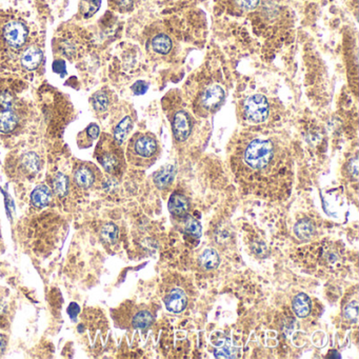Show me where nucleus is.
<instances>
[{"label":"nucleus","mask_w":359,"mask_h":359,"mask_svg":"<svg viewBox=\"0 0 359 359\" xmlns=\"http://www.w3.org/2000/svg\"><path fill=\"white\" fill-rule=\"evenodd\" d=\"M234 172L251 189H258V194H272L271 188L283 184L290 174L288 154L274 137L265 135L244 136L232 156Z\"/></svg>","instance_id":"nucleus-1"},{"label":"nucleus","mask_w":359,"mask_h":359,"mask_svg":"<svg viewBox=\"0 0 359 359\" xmlns=\"http://www.w3.org/2000/svg\"><path fill=\"white\" fill-rule=\"evenodd\" d=\"M158 151L156 139L148 134H137L128 146L127 155L131 162L137 165H144L145 162L152 160Z\"/></svg>","instance_id":"nucleus-2"},{"label":"nucleus","mask_w":359,"mask_h":359,"mask_svg":"<svg viewBox=\"0 0 359 359\" xmlns=\"http://www.w3.org/2000/svg\"><path fill=\"white\" fill-rule=\"evenodd\" d=\"M116 145L115 140L104 137L100 140L95 151L96 159L110 174H116L120 169V156Z\"/></svg>","instance_id":"nucleus-3"},{"label":"nucleus","mask_w":359,"mask_h":359,"mask_svg":"<svg viewBox=\"0 0 359 359\" xmlns=\"http://www.w3.org/2000/svg\"><path fill=\"white\" fill-rule=\"evenodd\" d=\"M244 115L254 123H261L267 120L270 112L268 99L261 94H255L248 97L244 102Z\"/></svg>","instance_id":"nucleus-4"},{"label":"nucleus","mask_w":359,"mask_h":359,"mask_svg":"<svg viewBox=\"0 0 359 359\" xmlns=\"http://www.w3.org/2000/svg\"><path fill=\"white\" fill-rule=\"evenodd\" d=\"M27 36L29 30L20 20H12L4 26L3 37L6 43L12 49H21L26 42Z\"/></svg>","instance_id":"nucleus-5"},{"label":"nucleus","mask_w":359,"mask_h":359,"mask_svg":"<svg viewBox=\"0 0 359 359\" xmlns=\"http://www.w3.org/2000/svg\"><path fill=\"white\" fill-rule=\"evenodd\" d=\"M99 172L95 165L91 163H81L73 172V181L78 188L89 190L98 181Z\"/></svg>","instance_id":"nucleus-6"},{"label":"nucleus","mask_w":359,"mask_h":359,"mask_svg":"<svg viewBox=\"0 0 359 359\" xmlns=\"http://www.w3.org/2000/svg\"><path fill=\"white\" fill-rule=\"evenodd\" d=\"M225 90L220 86H211L202 93L200 97L201 106L204 107L206 111H214L220 106V104L225 100Z\"/></svg>","instance_id":"nucleus-7"},{"label":"nucleus","mask_w":359,"mask_h":359,"mask_svg":"<svg viewBox=\"0 0 359 359\" xmlns=\"http://www.w3.org/2000/svg\"><path fill=\"white\" fill-rule=\"evenodd\" d=\"M191 119L185 111H178L174 115L173 132L178 142H184L191 134Z\"/></svg>","instance_id":"nucleus-8"},{"label":"nucleus","mask_w":359,"mask_h":359,"mask_svg":"<svg viewBox=\"0 0 359 359\" xmlns=\"http://www.w3.org/2000/svg\"><path fill=\"white\" fill-rule=\"evenodd\" d=\"M43 52L37 45H30L21 53L20 64L24 70L34 71L42 61Z\"/></svg>","instance_id":"nucleus-9"},{"label":"nucleus","mask_w":359,"mask_h":359,"mask_svg":"<svg viewBox=\"0 0 359 359\" xmlns=\"http://www.w3.org/2000/svg\"><path fill=\"white\" fill-rule=\"evenodd\" d=\"M165 307L170 312L180 313L186 307V296L180 289H174L165 298Z\"/></svg>","instance_id":"nucleus-10"},{"label":"nucleus","mask_w":359,"mask_h":359,"mask_svg":"<svg viewBox=\"0 0 359 359\" xmlns=\"http://www.w3.org/2000/svg\"><path fill=\"white\" fill-rule=\"evenodd\" d=\"M52 191L44 184L38 185L31 195V201H32L33 206L39 209L48 206L52 201Z\"/></svg>","instance_id":"nucleus-11"},{"label":"nucleus","mask_w":359,"mask_h":359,"mask_svg":"<svg viewBox=\"0 0 359 359\" xmlns=\"http://www.w3.org/2000/svg\"><path fill=\"white\" fill-rule=\"evenodd\" d=\"M19 117L13 108L0 110V132L10 133L16 129Z\"/></svg>","instance_id":"nucleus-12"},{"label":"nucleus","mask_w":359,"mask_h":359,"mask_svg":"<svg viewBox=\"0 0 359 359\" xmlns=\"http://www.w3.org/2000/svg\"><path fill=\"white\" fill-rule=\"evenodd\" d=\"M169 210L175 216H184L189 211V201L182 194L172 195L169 200Z\"/></svg>","instance_id":"nucleus-13"},{"label":"nucleus","mask_w":359,"mask_h":359,"mask_svg":"<svg viewBox=\"0 0 359 359\" xmlns=\"http://www.w3.org/2000/svg\"><path fill=\"white\" fill-rule=\"evenodd\" d=\"M293 310L298 317H307L311 312V300L309 296L303 293L296 295V297L293 300Z\"/></svg>","instance_id":"nucleus-14"},{"label":"nucleus","mask_w":359,"mask_h":359,"mask_svg":"<svg viewBox=\"0 0 359 359\" xmlns=\"http://www.w3.org/2000/svg\"><path fill=\"white\" fill-rule=\"evenodd\" d=\"M133 128V121L130 116L124 117L116 126L114 130V140L117 145H121L127 139Z\"/></svg>","instance_id":"nucleus-15"},{"label":"nucleus","mask_w":359,"mask_h":359,"mask_svg":"<svg viewBox=\"0 0 359 359\" xmlns=\"http://www.w3.org/2000/svg\"><path fill=\"white\" fill-rule=\"evenodd\" d=\"M174 176H175V168L173 165L168 164L155 175L154 181H155V184L157 185L159 189H163V188H167L169 184H171V182L174 179Z\"/></svg>","instance_id":"nucleus-16"},{"label":"nucleus","mask_w":359,"mask_h":359,"mask_svg":"<svg viewBox=\"0 0 359 359\" xmlns=\"http://www.w3.org/2000/svg\"><path fill=\"white\" fill-rule=\"evenodd\" d=\"M70 181L67 175L64 173H57L53 179V189L54 192L59 197H66L69 193Z\"/></svg>","instance_id":"nucleus-17"},{"label":"nucleus","mask_w":359,"mask_h":359,"mask_svg":"<svg viewBox=\"0 0 359 359\" xmlns=\"http://www.w3.org/2000/svg\"><path fill=\"white\" fill-rule=\"evenodd\" d=\"M152 48L156 53L168 54L172 49V41L169 36L164 34H159L155 36L152 40Z\"/></svg>","instance_id":"nucleus-18"},{"label":"nucleus","mask_w":359,"mask_h":359,"mask_svg":"<svg viewBox=\"0 0 359 359\" xmlns=\"http://www.w3.org/2000/svg\"><path fill=\"white\" fill-rule=\"evenodd\" d=\"M219 256L213 248H208L200 256V262L207 270L216 269L219 265Z\"/></svg>","instance_id":"nucleus-19"},{"label":"nucleus","mask_w":359,"mask_h":359,"mask_svg":"<svg viewBox=\"0 0 359 359\" xmlns=\"http://www.w3.org/2000/svg\"><path fill=\"white\" fill-rule=\"evenodd\" d=\"M296 236L301 240H308L314 234V226L308 219H303L296 224L294 228Z\"/></svg>","instance_id":"nucleus-20"},{"label":"nucleus","mask_w":359,"mask_h":359,"mask_svg":"<svg viewBox=\"0 0 359 359\" xmlns=\"http://www.w3.org/2000/svg\"><path fill=\"white\" fill-rule=\"evenodd\" d=\"M21 165L27 173H36L40 169V159L35 153H27L22 156Z\"/></svg>","instance_id":"nucleus-21"},{"label":"nucleus","mask_w":359,"mask_h":359,"mask_svg":"<svg viewBox=\"0 0 359 359\" xmlns=\"http://www.w3.org/2000/svg\"><path fill=\"white\" fill-rule=\"evenodd\" d=\"M154 318L149 311H140L133 317L132 326L134 329H147L149 327Z\"/></svg>","instance_id":"nucleus-22"},{"label":"nucleus","mask_w":359,"mask_h":359,"mask_svg":"<svg viewBox=\"0 0 359 359\" xmlns=\"http://www.w3.org/2000/svg\"><path fill=\"white\" fill-rule=\"evenodd\" d=\"M92 104L97 113H103L107 110L110 100H108V97L105 93L97 92L92 97Z\"/></svg>","instance_id":"nucleus-23"},{"label":"nucleus","mask_w":359,"mask_h":359,"mask_svg":"<svg viewBox=\"0 0 359 359\" xmlns=\"http://www.w3.org/2000/svg\"><path fill=\"white\" fill-rule=\"evenodd\" d=\"M101 0H82L80 3V12L85 18H90L100 8Z\"/></svg>","instance_id":"nucleus-24"},{"label":"nucleus","mask_w":359,"mask_h":359,"mask_svg":"<svg viewBox=\"0 0 359 359\" xmlns=\"http://www.w3.org/2000/svg\"><path fill=\"white\" fill-rule=\"evenodd\" d=\"M184 227H185L184 228L185 231L188 232L190 235H192L193 237L199 238L201 236V226L196 219H194V218L189 217L188 219L185 220Z\"/></svg>","instance_id":"nucleus-25"},{"label":"nucleus","mask_w":359,"mask_h":359,"mask_svg":"<svg viewBox=\"0 0 359 359\" xmlns=\"http://www.w3.org/2000/svg\"><path fill=\"white\" fill-rule=\"evenodd\" d=\"M14 104V95L9 90L0 91V108L2 110H8L12 108Z\"/></svg>","instance_id":"nucleus-26"},{"label":"nucleus","mask_w":359,"mask_h":359,"mask_svg":"<svg viewBox=\"0 0 359 359\" xmlns=\"http://www.w3.org/2000/svg\"><path fill=\"white\" fill-rule=\"evenodd\" d=\"M102 237L108 242H114L118 237V229L114 225H107L102 230Z\"/></svg>","instance_id":"nucleus-27"},{"label":"nucleus","mask_w":359,"mask_h":359,"mask_svg":"<svg viewBox=\"0 0 359 359\" xmlns=\"http://www.w3.org/2000/svg\"><path fill=\"white\" fill-rule=\"evenodd\" d=\"M215 357H217V358H233V357H235V355H234V351L232 350L230 343H227V345H220V346L217 347V349L215 350Z\"/></svg>","instance_id":"nucleus-28"},{"label":"nucleus","mask_w":359,"mask_h":359,"mask_svg":"<svg viewBox=\"0 0 359 359\" xmlns=\"http://www.w3.org/2000/svg\"><path fill=\"white\" fill-rule=\"evenodd\" d=\"M345 316L349 320H352V321L357 320V317H358V303H357V301H353L346 307Z\"/></svg>","instance_id":"nucleus-29"},{"label":"nucleus","mask_w":359,"mask_h":359,"mask_svg":"<svg viewBox=\"0 0 359 359\" xmlns=\"http://www.w3.org/2000/svg\"><path fill=\"white\" fill-rule=\"evenodd\" d=\"M99 133H100L99 127L95 123H91L90 126L85 130V134L87 136V139L90 142V144L93 142V140L98 138Z\"/></svg>","instance_id":"nucleus-30"},{"label":"nucleus","mask_w":359,"mask_h":359,"mask_svg":"<svg viewBox=\"0 0 359 359\" xmlns=\"http://www.w3.org/2000/svg\"><path fill=\"white\" fill-rule=\"evenodd\" d=\"M235 4L244 11L254 10L260 3V0H234Z\"/></svg>","instance_id":"nucleus-31"},{"label":"nucleus","mask_w":359,"mask_h":359,"mask_svg":"<svg viewBox=\"0 0 359 359\" xmlns=\"http://www.w3.org/2000/svg\"><path fill=\"white\" fill-rule=\"evenodd\" d=\"M148 89H149V87L145 81H137L132 87V90H133L135 95H144L145 93H147Z\"/></svg>","instance_id":"nucleus-32"},{"label":"nucleus","mask_w":359,"mask_h":359,"mask_svg":"<svg viewBox=\"0 0 359 359\" xmlns=\"http://www.w3.org/2000/svg\"><path fill=\"white\" fill-rule=\"evenodd\" d=\"M8 311V301L6 295L3 292V289L0 288V318L5 316Z\"/></svg>","instance_id":"nucleus-33"},{"label":"nucleus","mask_w":359,"mask_h":359,"mask_svg":"<svg viewBox=\"0 0 359 359\" xmlns=\"http://www.w3.org/2000/svg\"><path fill=\"white\" fill-rule=\"evenodd\" d=\"M8 346V338L5 335L0 334V355H3Z\"/></svg>","instance_id":"nucleus-34"},{"label":"nucleus","mask_w":359,"mask_h":359,"mask_svg":"<svg viewBox=\"0 0 359 359\" xmlns=\"http://www.w3.org/2000/svg\"><path fill=\"white\" fill-rule=\"evenodd\" d=\"M78 311H79V307H78L76 303H72L69 308H68V313L70 314V316L73 318L75 315L78 314Z\"/></svg>","instance_id":"nucleus-35"},{"label":"nucleus","mask_w":359,"mask_h":359,"mask_svg":"<svg viewBox=\"0 0 359 359\" xmlns=\"http://www.w3.org/2000/svg\"><path fill=\"white\" fill-rule=\"evenodd\" d=\"M115 3L120 8H128L129 6H131L132 0H115Z\"/></svg>","instance_id":"nucleus-36"},{"label":"nucleus","mask_w":359,"mask_h":359,"mask_svg":"<svg viewBox=\"0 0 359 359\" xmlns=\"http://www.w3.org/2000/svg\"><path fill=\"white\" fill-rule=\"evenodd\" d=\"M0 245H2V232H0Z\"/></svg>","instance_id":"nucleus-37"}]
</instances>
